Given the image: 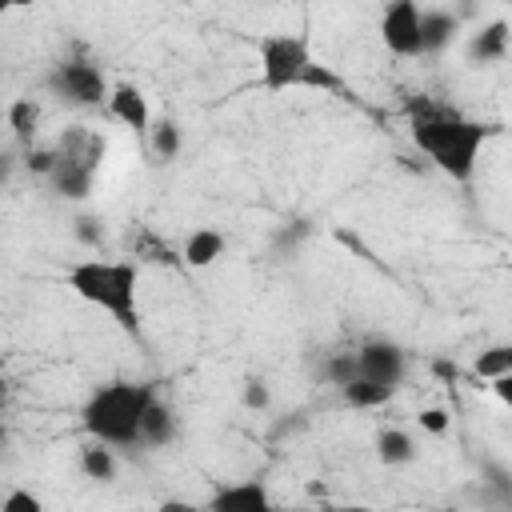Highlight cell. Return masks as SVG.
Here are the masks:
<instances>
[{
    "label": "cell",
    "instance_id": "obj_1",
    "mask_svg": "<svg viewBox=\"0 0 512 512\" xmlns=\"http://www.w3.org/2000/svg\"><path fill=\"white\" fill-rule=\"evenodd\" d=\"M404 120H408V136H412L416 152L456 184H468L476 176L480 152L496 136L492 124H484L436 96L404 100Z\"/></svg>",
    "mask_w": 512,
    "mask_h": 512
},
{
    "label": "cell",
    "instance_id": "obj_2",
    "mask_svg": "<svg viewBox=\"0 0 512 512\" xmlns=\"http://www.w3.org/2000/svg\"><path fill=\"white\" fill-rule=\"evenodd\" d=\"M64 284L104 316H112L128 336H140V268L136 260L88 256L64 272Z\"/></svg>",
    "mask_w": 512,
    "mask_h": 512
},
{
    "label": "cell",
    "instance_id": "obj_3",
    "mask_svg": "<svg viewBox=\"0 0 512 512\" xmlns=\"http://www.w3.org/2000/svg\"><path fill=\"white\" fill-rule=\"evenodd\" d=\"M152 396L156 388L144 380H108L84 400L80 424L92 440L108 448H140V420Z\"/></svg>",
    "mask_w": 512,
    "mask_h": 512
},
{
    "label": "cell",
    "instance_id": "obj_4",
    "mask_svg": "<svg viewBox=\"0 0 512 512\" xmlns=\"http://www.w3.org/2000/svg\"><path fill=\"white\" fill-rule=\"evenodd\" d=\"M108 140L84 124H72L56 144H52V164H48V184L64 200H88L104 164Z\"/></svg>",
    "mask_w": 512,
    "mask_h": 512
},
{
    "label": "cell",
    "instance_id": "obj_5",
    "mask_svg": "<svg viewBox=\"0 0 512 512\" xmlns=\"http://www.w3.org/2000/svg\"><path fill=\"white\" fill-rule=\"evenodd\" d=\"M312 48H308V36L300 32H264L256 40V68H260V88L280 96V92H292L300 88V76L304 68L312 64Z\"/></svg>",
    "mask_w": 512,
    "mask_h": 512
},
{
    "label": "cell",
    "instance_id": "obj_6",
    "mask_svg": "<svg viewBox=\"0 0 512 512\" xmlns=\"http://www.w3.org/2000/svg\"><path fill=\"white\" fill-rule=\"evenodd\" d=\"M44 88H48L56 100L72 104V108H104L112 84H108V76H104V68H100L96 60L72 56V60H56V64L48 68Z\"/></svg>",
    "mask_w": 512,
    "mask_h": 512
},
{
    "label": "cell",
    "instance_id": "obj_7",
    "mask_svg": "<svg viewBox=\"0 0 512 512\" xmlns=\"http://www.w3.org/2000/svg\"><path fill=\"white\" fill-rule=\"evenodd\" d=\"M420 4L416 0H388L380 12V40L396 60H416L424 56L420 48Z\"/></svg>",
    "mask_w": 512,
    "mask_h": 512
},
{
    "label": "cell",
    "instance_id": "obj_8",
    "mask_svg": "<svg viewBox=\"0 0 512 512\" xmlns=\"http://www.w3.org/2000/svg\"><path fill=\"white\" fill-rule=\"evenodd\" d=\"M356 352V376L372 380V384H388V388H400L404 372H408V352L388 340V336H368Z\"/></svg>",
    "mask_w": 512,
    "mask_h": 512
},
{
    "label": "cell",
    "instance_id": "obj_9",
    "mask_svg": "<svg viewBox=\"0 0 512 512\" xmlns=\"http://www.w3.org/2000/svg\"><path fill=\"white\" fill-rule=\"evenodd\" d=\"M104 108H108V116H112V120H120L128 132L148 136V128H152V104H148V96H144L136 84L116 80V84L108 88Z\"/></svg>",
    "mask_w": 512,
    "mask_h": 512
},
{
    "label": "cell",
    "instance_id": "obj_10",
    "mask_svg": "<svg viewBox=\"0 0 512 512\" xmlns=\"http://www.w3.org/2000/svg\"><path fill=\"white\" fill-rule=\"evenodd\" d=\"M268 504H272V496H268V488H264L260 480L224 484V488L208 500V508H216V512H264Z\"/></svg>",
    "mask_w": 512,
    "mask_h": 512
},
{
    "label": "cell",
    "instance_id": "obj_11",
    "mask_svg": "<svg viewBox=\"0 0 512 512\" xmlns=\"http://www.w3.org/2000/svg\"><path fill=\"white\" fill-rule=\"evenodd\" d=\"M460 32V16L448 12V8H424L420 12V48L424 56H436L444 52Z\"/></svg>",
    "mask_w": 512,
    "mask_h": 512
},
{
    "label": "cell",
    "instance_id": "obj_12",
    "mask_svg": "<svg viewBox=\"0 0 512 512\" xmlns=\"http://www.w3.org/2000/svg\"><path fill=\"white\" fill-rule=\"evenodd\" d=\"M224 252H228V240H224L220 228H192V232L184 236V244H180V260H184L188 268H208V264H216Z\"/></svg>",
    "mask_w": 512,
    "mask_h": 512
},
{
    "label": "cell",
    "instance_id": "obj_13",
    "mask_svg": "<svg viewBox=\"0 0 512 512\" xmlns=\"http://www.w3.org/2000/svg\"><path fill=\"white\" fill-rule=\"evenodd\" d=\"M172 440H176V412L160 396H152L140 420V448H168Z\"/></svg>",
    "mask_w": 512,
    "mask_h": 512
},
{
    "label": "cell",
    "instance_id": "obj_14",
    "mask_svg": "<svg viewBox=\"0 0 512 512\" xmlns=\"http://www.w3.org/2000/svg\"><path fill=\"white\" fill-rule=\"evenodd\" d=\"M504 56H508V20H492V24H484L472 36L468 60H476V64H500Z\"/></svg>",
    "mask_w": 512,
    "mask_h": 512
},
{
    "label": "cell",
    "instance_id": "obj_15",
    "mask_svg": "<svg viewBox=\"0 0 512 512\" xmlns=\"http://www.w3.org/2000/svg\"><path fill=\"white\" fill-rule=\"evenodd\" d=\"M376 456H380V464H388V468L412 464V460H416V440H412L404 428H380V432H376Z\"/></svg>",
    "mask_w": 512,
    "mask_h": 512
},
{
    "label": "cell",
    "instance_id": "obj_16",
    "mask_svg": "<svg viewBox=\"0 0 512 512\" xmlns=\"http://www.w3.org/2000/svg\"><path fill=\"white\" fill-rule=\"evenodd\" d=\"M340 396H344V404H352V408H384V404L396 396V388L372 384V380H364V376H352L348 384H340Z\"/></svg>",
    "mask_w": 512,
    "mask_h": 512
},
{
    "label": "cell",
    "instance_id": "obj_17",
    "mask_svg": "<svg viewBox=\"0 0 512 512\" xmlns=\"http://www.w3.org/2000/svg\"><path fill=\"white\" fill-rule=\"evenodd\" d=\"M80 472H84L88 480L108 484V480L116 476V452H112L108 444H100V440H88V444L80 448Z\"/></svg>",
    "mask_w": 512,
    "mask_h": 512
},
{
    "label": "cell",
    "instance_id": "obj_18",
    "mask_svg": "<svg viewBox=\"0 0 512 512\" xmlns=\"http://www.w3.org/2000/svg\"><path fill=\"white\" fill-rule=\"evenodd\" d=\"M8 128H12V136H16L20 144H32V140H36V128H40V104H36L32 96L12 100V108H8Z\"/></svg>",
    "mask_w": 512,
    "mask_h": 512
},
{
    "label": "cell",
    "instance_id": "obj_19",
    "mask_svg": "<svg viewBox=\"0 0 512 512\" xmlns=\"http://www.w3.org/2000/svg\"><path fill=\"white\" fill-rule=\"evenodd\" d=\"M148 148H152V156L160 160V164H172L176 156H180V128H176V120H152V128H148Z\"/></svg>",
    "mask_w": 512,
    "mask_h": 512
},
{
    "label": "cell",
    "instance_id": "obj_20",
    "mask_svg": "<svg viewBox=\"0 0 512 512\" xmlns=\"http://www.w3.org/2000/svg\"><path fill=\"white\" fill-rule=\"evenodd\" d=\"M504 372H512V348L508 344H492L476 356V376L480 380H492V376H504Z\"/></svg>",
    "mask_w": 512,
    "mask_h": 512
},
{
    "label": "cell",
    "instance_id": "obj_21",
    "mask_svg": "<svg viewBox=\"0 0 512 512\" xmlns=\"http://www.w3.org/2000/svg\"><path fill=\"white\" fill-rule=\"evenodd\" d=\"M300 88H308V92H340V88H344V80H340L328 64L312 60V64L304 68V76H300Z\"/></svg>",
    "mask_w": 512,
    "mask_h": 512
},
{
    "label": "cell",
    "instance_id": "obj_22",
    "mask_svg": "<svg viewBox=\"0 0 512 512\" xmlns=\"http://www.w3.org/2000/svg\"><path fill=\"white\" fill-rule=\"evenodd\" d=\"M324 376H328V384H348L352 376H356V352H332L328 360H324Z\"/></svg>",
    "mask_w": 512,
    "mask_h": 512
},
{
    "label": "cell",
    "instance_id": "obj_23",
    "mask_svg": "<svg viewBox=\"0 0 512 512\" xmlns=\"http://www.w3.org/2000/svg\"><path fill=\"white\" fill-rule=\"evenodd\" d=\"M40 508H44V500L36 492H28V488H12L0 500V512H40Z\"/></svg>",
    "mask_w": 512,
    "mask_h": 512
},
{
    "label": "cell",
    "instance_id": "obj_24",
    "mask_svg": "<svg viewBox=\"0 0 512 512\" xmlns=\"http://www.w3.org/2000/svg\"><path fill=\"white\" fill-rule=\"evenodd\" d=\"M272 404V392H268V384L264 380H248L244 384V408H252V412H264Z\"/></svg>",
    "mask_w": 512,
    "mask_h": 512
},
{
    "label": "cell",
    "instance_id": "obj_25",
    "mask_svg": "<svg viewBox=\"0 0 512 512\" xmlns=\"http://www.w3.org/2000/svg\"><path fill=\"white\" fill-rule=\"evenodd\" d=\"M416 424H420L424 432H432V436H444V432H448V408H424V412L416 416Z\"/></svg>",
    "mask_w": 512,
    "mask_h": 512
},
{
    "label": "cell",
    "instance_id": "obj_26",
    "mask_svg": "<svg viewBox=\"0 0 512 512\" xmlns=\"http://www.w3.org/2000/svg\"><path fill=\"white\" fill-rule=\"evenodd\" d=\"M12 168H16V164H12V152H0V188L12 180Z\"/></svg>",
    "mask_w": 512,
    "mask_h": 512
},
{
    "label": "cell",
    "instance_id": "obj_27",
    "mask_svg": "<svg viewBox=\"0 0 512 512\" xmlns=\"http://www.w3.org/2000/svg\"><path fill=\"white\" fill-rule=\"evenodd\" d=\"M28 4H36V0H0V16H8L12 8H28Z\"/></svg>",
    "mask_w": 512,
    "mask_h": 512
},
{
    "label": "cell",
    "instance_id": "obj_28",
    "mask_svg": "<svg viewBox=\"0 0 512 512\" xmlns=\"http://www.w3.org/2000/svg\"><path fill=\"white\" fill-rule=\"evenodd\" d=\"M4 400H8V384L0 380V444H4Z\"/></svg>",
    "mask_w": 512,
    "mask_h": 512
}]
</instances>
